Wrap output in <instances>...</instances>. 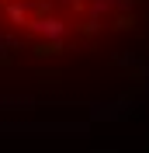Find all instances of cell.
Instances as JSON below:
<instances>
[{
    "mask_svg": "<svg viewBox=\"0 0 149 153\" xmlns=\"http://www.w3.org/2000/svg\"><path fill=\"white\" fill-rule=\"evenodd\" d=\"M146 66L149 0H0V101H104Z\"/></svg>",
    "mask_w": 149,
    "mask_h": 153,
    "instance_id": "6da1fadb",
    "label": "cell"
}]
</instances>
